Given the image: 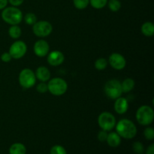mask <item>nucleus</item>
<instances>
[{
    "label": "nucleus",
    "mask_w": 154,
    "mask_h": 154,
    "mask_svg": "<svg viewBox=\"0 0 154 154\" xmlns=\"http://www.w3.org/2000/svg\"><path fill=\"white\" fill-rule=\"evenodd\" d=\"M116 132L121 138L132 139L137 135V127L135 123L128 119H122L116 123Z\"/></svg>",
    "instance_id": "nucleus-1"
},
{
    "label": "nucleus",
    "mask_w": 154,
    "mask_h": 154,
    "mask_svg": "<svg viewBox=\"0 0 154 154\" xmlns=\"http://www.w3.org/2000/svg\"><path fill=\"white\" fill-rule=\"evenodd\" d=\"M2 18L6 23L12 26L20 23L23 16L22 11L17 7L10 6L3 9L2 12Z\"/></svg>",
    "instance_id": "nucleus-2"
},
{
    "label": "nucleus",
    "mask_w": 154,
    "mask_h": 154,
    "mask_svg": "<svg viewBox=\"0 0 154 154\" xmlns=\"http://www.w3.org/2000/svg\"><path fill=\"white\" fill-rule=\"evenodd\" d=\"M135 117L140 125L148 126L153 122L154 111L153 108L149 105H141L137 110Z\"/></svg>",
    "instance_id": "nucleus-3"
},
{
    "label": "nucleus",
    "mask_w": 154,
    "mask_h": 154,
    "mask_svg": "<svg viewBox=\"0 0 154 154\" xmlns=\"http://www.w3.org/2000/svg\"><path fill=\"white\" fill-rule=\"evenodd\" d=\"M48 91L55 96H61L66 93L68 84L61 78H54L48 83Z\"/></svg>",
    "instance_id": "nucleus-4"
},
{
    "label": "nucleus",
    "mask_w": 154,
    "mask_h": 154,
    "mask_svg": "<svg viewBox=\"0 0 154 154\" xmlns=\"http://www.w3.org/2000/svg\"><path fill=\"white\" fill-rule=\"evenodd\" d=\"M104 90L108 98L111 99H116L122 96L123 90L121 87V83L116 79H111L105 84Z\"/></svg>",
    "instance_id": "nucleus-5"
},
{
    "label": "nucleus",
    "mask_w": 154,
    "mask_h": 154,
    "mask_svg": "<svg viewBox=\"0 0 154 154\" xmlns=\"http://www.w3.org/2000/svg\"><path fill=\"white\" fill-rule=\"evenodd\" d=\"M117 120L114 114L108 111L101 113L98 117V124L99 127L106 132L111 131L116 126Z\"/></svg>",
    "instance_id": "nucleus-6"
},
{
    "label": "nucleus",
    "mask_w": 154,
    "mask_h": 154,
    "mask_svg": "<svg viewBox=\"0 0 154 154\" xmlns=\"http://www.w3.org/2000/svg\"><path fill=\"white\" fill-rule=\"evenodd\" d=\"M19 84L23 88L30 89L35 84L36 77L35 72L30 69H23L20 71L18 78Z\"/></svg>",
    "instance_id": "nucleus-7"
},
{
    "label": "nucleus",
    "mask_w": 154,
    "mask_h": 154,
    "mask_svg": "<svg viewBox=\"0 0 154 154\" xmlns=\"http://www.w3.org/2000/svg\"><path fill=\"white\" fill-rule=\"evenodd\" d=\"M53 31V26L47 20L37 21L32 26V32L37 37L45 38L49 36Z\"/></svg>",
    "instance_id": "nucleus-8"
},
{
    "label": "nucleus",
    "mask_w": 154,
    "mask_h": 154,
    "mask_svg": "<svg viewBox=\"0 0 154 154\" xmlns=\"http://www.w3.org/2000/svg\"><path fill=\"white\" fill-rule=\"evenodd\" d=\"M27 51L26 44L23 41H15L9 48L8 53L12 59L20 60L25 56Z\"/></svg>",
    "instance_id": "nucleus-9"
},
{
    "label": "nucleus",
    "mask_w": 154,
    "mask_h": 154,
    "mask_svg": "<svg viewBox=\"0 0 154 154\" xmlns=\"http://www.w3.org/2000/svg\"><path fill=\"white\" fill-rule=\"evenodd\" d=\"M110 66L115 70H122L126 66V60L122 54L119 53H113L108 58Z\"/></svg>",
    "instance_id": "nucleus-10"
},
{
    "label": "nucleus",
    "mask_w": 154,
    "mask_h": 154,
    "mask_svg": "<svg viewBox=\"0 0 154 154\" xmlns=\"http://www.w3.org/2000/svg\"><path fill=\"white\" fill-rule=\"evenodd\" d=\"M33 51L35 54L38 57H46L50 52V46L48 42H46L44 39L38 40L35 43L33 47Z\"/></svg>",
    "instance_id": "nucleus-11"
},
{
    "label": "nucleus",
    "mask_w": 154,
    "mask_h": 154,
    "mask_svg": "<svg viewBox=\"0 0 154 154\" xmlns=\"http://www.w3.org/2000/svg\"><path fill=\"white\" fill-rule=\"evenodd\" d=\"M47 60L48 64L51 66H59L63 63L65 60V56L61 51H53L48 53Z\"/></svg>",
    "instance_id": "nucleus-12"
},
{
    "label": "nucleus",
    "mask_w": 154,
    "mask_h": 154,
    "mask_svg": "<svg viewBox=\"0 0 154 154\" xmlns=\"http://www.w3.org/2000/svg\"><path fill=\"white\" fill-rule=\"evenodd\" d=\"M129 109V102L124 97L117 98L114 102V110L118 114H124Z\"/></svg>",
    "instance_id": "nucleus-13"
},
{
    "label": "nucleus",
    "mask_w": 154,
    "mask_h": 154,
    "mask_svg": "<svg viewBox=\"0 0 154 154\" xmlns=\"http://www.w3.org/2000/svg\"><path fill=\"white\" fill-rule=\"evenodd\" d=\"M35 75L36 79L40 81L41 82H47L51 79V72L45 66H40L38 68L35 72Z\"/></svg>",
    "instance_id": "nucleus-14"
},
{
    "label": "nucleus",
    "mask_w": 154,
    "mask_h": 154,
    "mask_svg": "<svg viewBox=\"0 0 154 154\" xmlns=\"http://www.w3.org/2000/svg\"><path fill=\"white\" fill-rule=\"evenodd\" d=\"M106 142L111 147H117L121 144V137L116 132H110L108 134Z\"/></svg>",
    "instance_id": "nucleus-15"
},
{
    "label": "nucleus",
    "mask_w": 154,
    "mask_h": 154,
    "mask_svg": "<svg viewBox=\"0 0 154 154\" xmlns=\"http://www.w3.org/2000/svg\"><path fill=\"white\" fill-rule=\"evenodd\" d=\"M26 147L22 143H14L9 148V154H26Z\"/></svg>",
    "instance_id": "nucleus-16"
},
{
    "label": "nucleus",
    "mask_w": 154,
    "mask_h": 154,
    "mask_svg": "<svg viewBox=\"0 0 154 154\" xmlns=\"http://www.w3.org/2000/svg\"><path fill=\"white\" fill-rule=\"evenodd\" d=\"M141 30L144 35L147 37H152L154 34V24L150 21L144 23L141 26Z\"/></svg>",
    "instance_id": "nucleus-17"
},
{
    "label": "nucleus",
    "mask_w": 154,
    "mask_h": 154,
    "mask_svg": "<svg viewBox=\"0 0 154 154\" xmlns=\"http://www.w3.org/2000/svg\"><path fill=\"white\" fill-rule=\"evenodd\" d=\"M135 86V82L132 78H127L121 83L123 93H128L132 91Z\"/></svg>",
    "instance_id": "nucleus-18"
},
{
    "label": "nucleus",
    "mask_w": 154,
    "mask_h": 154,
    "mask_svg": "<svg viewBox=\"0 0 154 154\" xmlns=\"http://www.w3.org/2000/svg\"><path fill=\"white\" fill-rule=\"evenodd\" d=\"M22 30L18 25H12L8 29V35L13 39H17L20 37Z\"/></svg>",
    "instance_id": "nucleus-19"
},
{
    "label": "nucleus",
    "mask_w": 154,
    "mask_h": 154,
    "mask_svg": "<svg viewBox=\"0 0 154 154\" xmlns=\"http://www.w3.org/2000/svg\"><path fill=\"white\" fill-rule=\"evenodd\" d=\"M108 8L112 12H117L121 8V2L120 0H109L107 3Z\"/></svg>",
    "instance_id": "nucleus-20"
},
{
    "label": "nucleus",
    "mask_w": 154,
    "mask_h": 154,
    "mask_svg": "<svg viewBox=\"0 0 154 154\" xmlns=\"http://www.w3.org/2000/svg\"><path fill=\"white\" fill-rule=\"evenodd\" d=\"M95 68L97 69L98 71H103L108 66V61L105 58L101 57V58L97 59L95 62Z\"/></svg>",
    "instance_id": "nucleus-21"
},
{
    "label": "nucleus",
    "mask_w": 154,
    "mask_h": 154,
    "mask_svg": "<svg viewBox=\"0 0 154 154\" xmlns=\"http://www.w3.org/2000/svg\"><path fill=\"white\" fill-rule=\"evenodd\" d=\"M108 0H90V5L96 9H102L106 6Z\"/></svg>",
    "instance_id": "nucleus-22"
},
{
    "label": "nucleus",
    "mask_w": 154,
    "mask_h": 154,
    "mask_svg": "<svg viewBox=\"0 0 154 154\" xmlns=\"http://www.w3.org/2000/svg\"><path fill=\"white\" fill-rule=\"evenodd\" d=\"M73 4L77 9L84 10L90 5V0H73Z\"/></svg>",
    "instance_id": "nucleus-23"
},
{
    "label": "nucleus",
    "mask_w": 154,
    "mask_h": 154,
    "mask_svg": "<svg viewBox=\"0 0 154 154\" xmlns=\"http://www.w3.org/2000/svg\"><path fill=\"white\" fill-rule=\"evenodd\" d=\"M24 21L28 25L33 26L37 22V17L33 13H27L24 17Z\"/></svg>",
    "instance_id": "nucleus-24"
},
{
    "label": "nucleus",
    "mask_w": 154,
    "mask_h": 154,
    "mask_svg": "<svg viewBox=\"0 0 154 154\" xmlns=\"http://www.w3.org/2000/svg\"><path fill=\"white\" fill-rule=\"evenodd\" d=\"M50 154H67V151L64 147L57 144L51 147V150H50Z\"/></svg>",
    "instance_id": "nucleus-25"
},
{
    "label": "nucleus",
    "mask_w": 154,
    "mask_h": 154,
    "mask_svg": "<svg viewBox=\"0 0 154 154\" xmlns=\"http://www.w3.org/2000/svg\"><path fill=\"white\" fill-rule=\"evenodd\" d=\"M132 149L133 151L137 154H144V147L143 144L140 141H135L132 144Z\"/></svg>",
    "instance_id": "nucleus-26"
},
{
    "label": "nucleus",
    "mask_w": 154,
    "mask_h": 154,
    "mask_svg": "<svg viewBox=\"0 0 154 154\" xmlns=\"http://www.w3.org/2000/svg\"><path fill=\"white\" fill-rule=\"evenodd\" d=\"M144 135L145 138L148 141H152L154 138V129L153 127H148L146 128L144 131Z\"/></svg>",
    "instance_id": "nucleus-27"
},
{
    "label": "nucleus",
    "mask_w": 154,
    "mask_h": 154,
    "mask_svg": "<svg viewBox=\"0 0 154 154\" xmlns=\"http://www.w3.org/2000/svg\"><path fill=\"white\" fill-rule=\"evenodd\" d=\"M36 90L39 93H45L46 92L48 91V84H46V82L39 83L37 85V87H36Z\"/></svg>",
    "instance_id": "nucleus-28"
},
{
    "label": "nucleus",
    "mask_w": 154,
    "mask_h": 154,
    "mask_svg": "<svg viewBox=\"0 0 154 154\" xmlns=\"http://www.w3.org/2000/svg\"><path fill=\"white\" fill-rule=\"evenodd\" d=\"M107 137H108V132L105 130H102V129L99 131L97 135L98 140L101 142H105L107 140Z\"/></svg>",
    "instance_id": "nucleus-29"
},
{
    "label": "nucleus",
    "mask_w": 154,
    "mask_h": 154,
    "mask_svg": "<svg viewBox=\"0 0 154 154\" xmlns=\"http://www.w3.org/2000/svg\"><path fill=\"white\" fill-rule=\"evenodd\" d=\"M11 60L12 57L8 52L3 53L1 55V60L2 62H4V63H9Z\"/></svg>",
    "instance_id": "nucleus-30"
},
{
    "label": "nucleus",
    "mask_w": 154,
    "mask_h": 154,
    "mask_svg": "<svg viewBox=\"0 0 154 154\" xmlns=\"http://www.w3.org/2000/svg\"><path fill=\"white\" fill-rule=\"evenodd\" d=\"M8 2L12 6L14 7H18V6L21 5L23 3L24 0H8Z\"/></svg>",
    "instance_id": "nucleus-31"
},
{
    "label": "nucleus",
    "mask_w": 154,
    "mask_h": 154,
    "mask_svg": "<svg viewBox=\"0 0 154 154\" xmlns=\"http://www.w3.org/2000/svg\"><path fill=\"white\" fill-rule=\"evenodd\" d=\"M145 154H154V144H151L146 150Z\"/></svg>",
    "instance_id": "nucleus-32"
},
{
    "label": "nucleus",
    "mask_w": 154,
    "mask_h": 154,
    "mask_svg": "<svg viewBox=\"0 0 154 154\" xmlns=\"http://www.w3.org/2000/svg\"><path fill=\"white\" fill-rule=\"evenodd\" d=\"M8 3V0H0V10H3L5 8L7 7Z\"/></svg>",
    "instance_id": "nucleus-33"
}]
</instances>
